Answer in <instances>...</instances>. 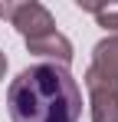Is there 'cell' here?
<instances>
[{
  "instance_id": "cell-1",
  "label": "cell",
  "mask_w": 118,
  "mask_h": 122,
  "mask_svg": "<svg viewBox=\"0 0 118 122\" xmlns=\"http://www.w3.org/2000/svg\"><path fill=\"white\" fill-rule=\"evenodd\" d=\"M7 112L10 122H79L82 89L66 66L36 63L7 86Z\"/></svg>"
},
{
  "instance_id": "cell-2",
  "label": "cell",
  "mask_w": 118,
  "mask_h": 122,
  "mask_svg": "<svg viewBox=\"0 0 118 122\" xmlns=\"http://www.w3.org/2000/svg\"><path fill=\"white\" fill-rule=\"evenodd\" d=\"M0 17L3 20H10L17 26V33L23 40H36L43 33H53L56 30V20H53V13L36 3V0H23V3H0Z\"/></svg>"
},
{
  "instance_id": "cell-3",
  "label": "cell",
  "mask_w": 118,
  "mask_h": 122,
  "mask_svg": "<svg viewBox=\"0 0 118 122\" xmlns=\"http://www.w3.org/2000/svg\"><path fill=\"white\" fill-rule=\"evenodd\" d=\"M85 89H89V112L92 122H118V86L105 82L95 69H85Z\"/></svg>"
},
{
  "instance_id": "cell-4",
  "label": "cell",
  "mask_w": 118,
  "mask_h": 122,
  "mask_svg": "<svg viewBox=\"0 0 118 122\" xmlns=\"http://www.w3.org/2000/svg\"><path fill=\"white\" fill-rule=\"evenodd\" d=\"M26 53H33V56H39V60H46V63H56V66H66L69 69L76 50H72V40L66 33L53 30V33L36 36V40H26Z\"/></svg>"
},
{
  "instance_id": "cell-5",
  "label": "cell",
  "mask_w": 118,
  "mask_h": 122,
  "mask_svg": "<svg viewBox=\"0 0 118 122\" xmlns=\"http://www.w3.org/2000/svg\"><path fill=\"white\" fill-rule=\"evenodd\" d=\"M89 69H95L105 82L118 86V33L95 43V50H92V66H89Z\"/></svg>"
},
{
  "instance_id": "cell-6",
  "label": "cell",
  "mask_w": 118,
  "mask_h": 122,
  "mask_svg": "<svg viewBox=\"0 0 118 122\" xmlns=\"http://www.w3.org/2000/svg\"><path fill=\"white\" fill-rule=\"evenodd\" d=\"M79 7L82 10H92L95 13V23L105 26V30H112V36L118 33V0L115 3H89V0H79Z\"/></svg>"
},
{
  "instance_id": "cell-7",
  "label": "cell",
  "mask_w": 118,
  "mask_h": 122,
  "mask_svg": "<svg viewBox=\"0 0 118 122\" xmlns=\"http://www.w3.org/2000/svg\"><path fill=\"white\" fill-rule=\"evenodd\" d=\"M3 73H7V56H3V50H0V79H3Z\"/></svg>"
}]
</instances>
